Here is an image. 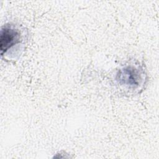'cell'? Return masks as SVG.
<instances>
[{
    "instance_id": "6da1fadb",
    "label": "cell",
    "mask_w": 159,
    "mask_h": 159,
    "mask_svg": "<svg viewBox=\"0 0 159 159\" xmlns=\"http://www.w3.org/2000/svg\"><path fill=\"white\" fill-rule=\"evenodd\" d=\"M142 80L140 71L136 67L130 65L119 70L117 75V80L119 83L128 88H137Z\"/></svg>"
},
{
    "instance_id": "7a4b0ae2",
    "label": "cell",
    "mask_w": 159,
    "mask_h": 159,
    "mask_svg": "<svg viewBox=\"0 0 159 159\" xmlns=\"http://www.w3.org/2000/svg\"><path fill=\"white\" fill-rule=\"evenodd\" d=\"M20 33L18 29L12 25H6L1 32L0 49L1 55L5 53L13 45L20 42Z\"/></svg>"
}]
</instances>
